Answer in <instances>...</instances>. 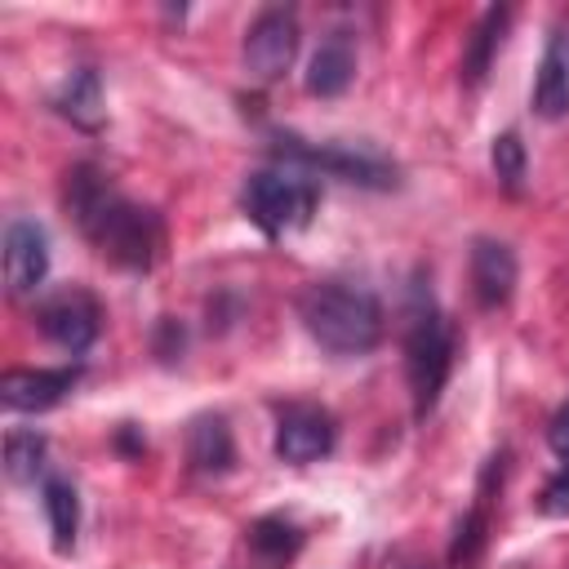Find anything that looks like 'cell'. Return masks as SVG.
<instances>
[{
    "mask_svg": "<svg viewBox=\"0 0 569 569\" xmlns=\"http://www.w3.org/2000/svg\"><path fill=\"white\" fill-rule=\"evenodd\" d=\"M67 209L107 262H116L124 271L156 267L160 244H164V227H160L156 209L116 196L93 164H76L67 173Z\"/></svg>",
    "mask_w": 569,
    "mask_h": 569,
    "instance_id": "cell-1",
    "label": "cell"
},
{
    "mask_svg": "<svg viewBox=\"0 0 569 569\" xmlns=\"http://www.w3.org/2000/svg\"><path fill=\"white\" fill-rule=\"evenodd\" d=\"M307 333L333 356H365L382 342V302L347 280H316L298 298Z\"/></svg>",
    "mask_w": 569,
    "mask_h": 569,
    "instance_id": "cell-2",
    "label": "cell"
},
{
    "mask_svg": "<svg viewBox=\"0 0 569 569\" xmlns=\"http://www.w3.org/2000/svg\"><path fill=\"white\" fill-rule=\"evenodd\" d=\"M453 325L445 320V311L431 298H418L409 307V329H405V373H409V391H413V413L427 418L449 382L453 369Z\"/></svg>",
    "mask_w": 569,
    "mask_h": 569,
    "instance_id": "cell-3",
    "label": "cell"
},
{
    "mask_svg": "<svg viewBox=\"0 0 569 569\" xmlns=\"http://www.w3.org/2000/svg\"><path fill=\"white\" fill-rule=\"evenodd\" d=\"M240 204L244 213L267 231V236H284V231H298L311 222L316 204H320V191L307 173H293V169H258L244 178V191H240Z\"/></svg>",
    "mask_w": 569,
    "mask_h": 569,
    "instance_id": "cell-4",
    "label": "cell"
},
{
    "mask_svg": "<svg viewBox=\"0 0 569 569\" xmlns=\"http://www.w3.org/2000/svg\"><path fill=\"white\" fill-rule=\"evenodd\" d=\"M276 151L289 160V164H302V169H320V173H333L342 182H356V187H396V164L365 147V142H325V147H311L293 133L276 138Z\"/></svg>",
    "mask_w": 569,
    "mask_h": 569,
    "instance_id": "cell-5",
    "label": "cell"
},
{
    "mask_svg": "<svg viewBox=\"0 0 569 569\" xmlns=\"http://www.w3.org/2000/svg\"><path fill=\"white\" fill-rule=\"evenodd\" d=\"M333 445H338V422L325 405H311V400L280 405V413H276V458L280 462L307 467V462L329 458Z\"/></svg>",
    "mask_w": 569,
    "mask_h": 569,
    "instance_id": "cell-6",
    "label": "cell"
},
{
    "mask_svg": "<svg viewBox=\"0 0 569 569\" xmlns=\"http://www.w3.org/2000/svg\"><path fill=\"white\" fill-rule=\"evenodd\" d=\"M298 58V18L293 9H262L244 31V71L262 84L280 80Z\"/></svg>",
    "mask_w": 569,
    "mask_h": 569,
    "instance_id": "cell-7",
    "label": "cell"
},
{
    "mask_svg": "<svg viewBox=\"0 0 569 569\" xmlns=\"http://www.w3.org/2000/svg\"><path fill=\"white\" fill-rule=\"evenodd\" d=\"M36 325L49 342H58L62 351L80 356L93 347L98 329H102V307L89 289H58L36 307Z\"/></svg>",
    "mask_w": 569,
    "mask_h": 569,
    "instance_id": "cell-8",
    "label": "cell"
},
{
    "mask_svg": "<svg viewBox=\"0 0 569 569\" xmlns=\"http://www.w3.org/2000/svg\"><path fill=\"white\" fill-rule=\"evenodd\" d=\"M49 276V236L31 218H13L4 227V284L13 298H27Z\"/></svg>",
    "mask_w": 569,
    "mask_h": 569,
    "instance_id": "cell-9",
    "label": "cell"
},
{
    "mask_svg": "<svg viewBox=\"0 0 569 569\" xmlns=\"http://www.w3.org/2000/svg\"><path fill=\"white\" fill-rule=\"evenodd\" d=\"M76 382H80V365H62V369H9L0 378V405L13 409V413H44V409L62 405Z\"/></svg>",
    "mask_w": 569,
    "mask_h": 569,
    "instance_id": "cell-10",
    "label": "cell"
},
{
    "mask_svg": "<svg viewBox=\"0 0 569 569\" xmlns=\"http://www.w3.org/2000/svg\"><path fill=\"white\" fill-rule=\"evenodd\" d=\"M502 462H507V453H493L485 462L476 502H471V511L458 520V529L449 538V569H476L480 565V556L489 547V502H493V485H502Z\"/></svg>",
    "mask_w": 569,
    "mask_h": 569,
    "instance_id": "cell-11",
    "label": "cell"
},
{
    "mask_svg": "<svg viewBox=\"0 0 569 569\" xmlns=\"http://www.w3.org/2000/svg\"><path fill=\"white\" fill-rule=\"evenodd\" d=\"M467 271H471V293H476V302H480L485 311L507 307V298L516 293V276H520V267H516L511 244H502V240L480 236V240L471 244V262H467Z\"/></svg>",
    "mask_w": 569,
    "mask_h": 569,
    "instance_id": "cell-12",
    "label": "cell"
},
{
    "mask_svg": "<svg viewBox=\"0 0 569 569\" xmlns=\"http://www.w3.org/2000/svg\"><path fill=\"white\" fill-rule=\"evenodd\" d=\"M533 111L542 120H565L569 116V22H556L538 76H533Z\"/></svg>",
    "mask_w": 569,
    "mask_h": 569,
    "instance_id": "cell-13",
    "label": "cell"
},
{
    "mask_svg": "<svg viewBox=\"0 0 569 569\" xmlns=\"http://www.w3.org/2000/svg\"><path fill=\"white\" fill-rule=\"evenodd\" d=\"M351 76H356V44L347 31H329L307 62V93L338 98L351 84Z\"/></svg>",
    "mask_w": 569,
    "mask_h": 569,
    "instance_id": "cell-14",
    "label": "cell"
},
{
    "mask_svg": "<svg viewBox=\"0 0 569 569\" xmlns=\"http://www.w3.org/2000/svg\"><path fill=\"white\" fill-rule=\"evenodd\" d=\"M187 458L196 471L204 476H222L231 471L236 462V440H231V427L222 413H200L191 427H187Z\"/></svg>",
    "mask_w": 569,
    "mask_h": 569,
    "instance_id": "cell-15",
    "label": "cell"
},
{
    "mask_svg": "<svg viewBox=\"0 0 569 569\" xmlns=\"http://www.w3.org/2000/svg\"><path fill=\"white\" fill-rule=\"evenodd\" d=\"M53 107H58L76 129H89V133L102 129L107 107H102V80H98V71H93V67H76V71L62 80Z\"/></svg>",
    "mask_w": 569,
    "mask_h": 569,
    "instance_id": "cell-16",
    "label": "cell"
},
{
    "mask_svg": "<svg viewBox=\"0 0 569 569\" xmlns=\"http://www.w3.org/2000/svg\"><path fill=\"white\" fill-rule=\"evenodd\" d=\"M244 542H249V556L262 565V569H284L298 547H302V529L284 516H262L244 529Z\"/></svg>",
    "mask_w": 569,
    "mask_h": 569,
    "instance_id": "cell-17",
    "label": "cell"
},
{
    "mask_svg": "<svg viewBox=\"0 0 569 569\" xmlns=\"http://www.w3.org/2000/svg\"><path fill=\"white\" fill-rule=\"evenodd\" d=\"M507 22H511V9L493 4V9H485V13H480V22L471 27L467 49H462V80H467L471 89L489 76L493 53H498V44H502V36H507Z\"/></svg>",
    "mask_w": 569,
    "mask_h": 569,
    "instance_id": "cell-18",
    "label": "cell"
},
{
    "mask_svg": "<svg viewBox=\"0 0 569 569\" xmlns=\"http://www.w3.org/2000/svg\"><path fill=\"white\" fill-rule=\"evenodd\" d=\"M44 516H49V533H53V547L58 551H71L76 547V529H80V498H76V485L62 480V476H44Z\"/></svg>",
    "mask_w": 569,
    "mask_h": 569,
    "instance_id": "cell-19",
    "label": "cell"
},
{
    "mask_svg": "<svg viewBox=\"0 0 569 569\" xmlns=\"http://www.w3.org/2000/svg\"><path fill=\"white\" fill-rule=\"evenodd\" d=\"M44 436L36 427H13L4 436V476L13 485H36V476L44 471Z\"/></svg>",
    "mask_w": 569,
    "mask_h": 569,
    "instance_id": "cell-20",
    "label": "cell"
},
{
    "mask_svg": "<svg viewBox=\"0 0 569 569\" xmlns=\"http://www.w3.org/2000/svg\"><path fill=\"white\" fill-rule=\"evenodd\" d=\"M489 164H493V178L516 196L520 187H525V169H529V156H525V142H520V133H498L493 138V147H489Z\"/></svg>",
    "mask_w": 569,
    "mask_h": 569,
    "instance_id": "cell-21",
    "label": "cell"
},
{
    "mask_svg": "<svg viewBox=\"0 0 569 569\" xmlns=\"http://www.w3.org/2000/svg\"><path fill=\"white\" fill-rule=\"evenodd\" d=\"M538 511H542V516H569V467H560V471L542 485Z\"/></svg>",
    "mask_w": 569,
    "mask_h": 569,
    "instance_id": "cell-22",
    "label": "cell"
},
{
    "mask_svg": "<svg viewBox=\"0 0 569 569\" xmlns=\"http://www.w3.org/2000/svg\"><path fill=\"white\" fill-rule=\"evenodd\" d=\"M547 445H551V453L569 467V400L551 413V427H547Z\"/></svg>",
    "mask_w": 569,
    "mask_h": 569,
    "instance_id": "cell-23",
    "label": "cell"
}]
</instances>
